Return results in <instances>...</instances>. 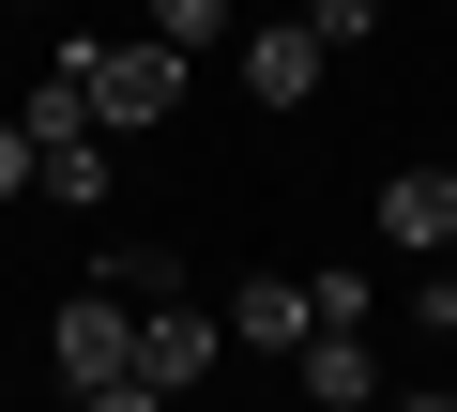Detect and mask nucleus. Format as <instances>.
<instances>
[{
	"mask_svg": "<svg viewBox=\"0 0 457 412\" xmlns=\"http://www.w3.org/2000/svg\"><path fill=\"white\" fill-rule=\"evenodd\" d=\"M168 107H183V46H168V31H137V46H92V122H107V138H153Z\"/></svg>",
	"mask_w": 457,
	"mask_h": 412,
	"instance_id": "1",
	"label": "nucleus"
},
{
	"mask_svg": "<svg viewBox=\"0 0 457 412\" xmlns=\"http://www.w3.org/2000/svg\"><path fill=\"white\" fill-rule=\"evenodd\" d=\"M46 351H62V382L92 397V382H122V366H137V306H122L107 275H92V290H62V321H46Z\"/></svg>",
	"mask_w": 457,
	"mask_h": 412,
	"instance_id": "2",
	"label": "nucleus"
},
{
	"mask_svg": "<svg viewBox=\"0 0 457 412\" xmlns=\"http://www.w3.org/2000/svg\"><path fill=\"white\" fill-rule=\"evenodd\" d=\"M213 351H228V321H213V306H183V290H153V306H137V382H168V397H183Z\"/></svg>",
	"mask_w": 457,
	"mask_h": 412,
	"instance_id": "3",
	"label": "nucleus"
},
{
	"mask_svg": "<svg viewBox=\"0 0 457 412\" xmlns=\"http://www.w3.org/2000/svg\"><path fill=\"white\" fill-rule=\"evenodd\" d=\"M381 245H411V260L457 245V168H396V183H381Z\"/></svg>",
	"mask_w": 457,
	"mask_h": 412,
	"instance_id": "4",
	"label": "nucleus"
},
{
	"mask_svg": "<svg viewBox=\"0 0 457 412\" xmlns=\"http://www.w3.org/2000/svg\"><path fill=\"white\" fill-rule=\"evenodd\" d=\"M290 366H305V397H320V412H381V366H366V336H351V321H305V351H290Z\"/></svg>",
	"mask_w": 457,
	"mask_h": 412,
	"instance_id": "5",
	"label": "nucleus"
},
{
	"mask_svg": "<svg viewBox=\"0 0 457 412\" xmlns=\"http://www.w3.org/2000/svg\"><path fill=\"white\" fill-rule=\"evenodd\" d=\"M245 92H260V107H305V92H320V31H305V16H290V31H245Z\"/></svg>",
	"mask_w": 457,
	"mask_h": 412,
	"instance_id": "6",
	"label": "nucleus"
},
{
	"mask_svg": "<svg viewBox=\"0 0 457 412\" xmlns=\"http://www.w3.org/2000/svg\"><path fill=\"white\" fill-rule=\"evenodd\" d=\"M305 275H245V306H228V336H245V351H305Z\"/></svg>",
	"mask_w": 457,
	"mask_h": 412,
	"instance_id": "7",
	"label": "nucleus"
},
{
	"mask_svg": "<svg viewBox=\"0 0 457 412\" xmlns=\"http://www.w3.org/2000/svg\"><path fill=\"white\" fill-rule=\"evenodd\" d=\"M107 168H122V138H62L31 183H46V198H107Z\"/></svg>",
	"mask_w": 457,
	"mask_h": 412,
	"instance_id": "8",
	"label": "nucleus"
},
{
	"mask_svg": "<svg viewBox=\"0 0 457 412\" xmlns=\"http://www.w3.org/2000/svg\"><path fill=\"white\" fill-rule=\"evenodd\" d=\"M305 31H320V46H366V31H381V0H305Z\"/></svg>",
	"mask_w": 457,
	"mask_h": 412,
	"instance_id": "9",
	"label": "nucleus"
},
{
	"mask_svg": "<svg viewBox=\"0 0 457 412\" xmlns=\"http://www.w3.org/2000/svg\"><path fill=\"white\" fill-rule=\"evenodd\" d=\"M153 31H168V46H213V31H228V0H153Z\"/></svg>",
	"mask_w": 457,
	"mask_h": 412,
	"instance_id": "10",
	"label": "nucleus"
},
{
	"mask_svg": "<svg viewBox=\"0 0 457 412\" xmlns=\"http://www.w3.org/2000/svg\"><path fill=\"white\" fill-rule=\"evenodd\" d=\"M77 412H168V382H137V366H122V382H92Z\"/></svg>",
	"mask_w": 457,
	"mask_h": 412,
	"instance_id": "11",
	"label": "nucleus"
},
{
	"mask_svg": "<svg viewBox=\"0 0 457 412\" xmlns=\"http://www.w3.org/2000/svg\"><path fill=\"white\" fill-rule=\"evenodd\" d=\"M31 168H46V153H31V122H0V198H16Z\"/></svg>",
	"mask_w": 457,
	"mask_h": 412,
	"instance_id": "12",
	"label": "nucleus"
},
{
	"mask_svg": "<svg viewBox=\"0 0 457 412\" xmlns=\"http://www.w3.org/2000/svg\"><path fill=\"white\" fill-rule=\"evenodd\" d=\"M427 321H442V336H457V245H442V275H427Z\"/></svg>",
	"mask_w": 457,
	"mask_h": 412,
	"instance_id": "13",
	"label": "nucleus"
},
{
	"mask_svg": "<svg viewBox=\"0 0 457 412\" xmlns=\"http://www.w3.org/2000/svg\"><path fill=\"white\" fill-rule=\"evenodd\" d=\"M381 412H457V397H381Z\"/></svg>",
	"mask_w": 457,
	"mask_h": 412,
	"instance_id": "14",
	"label": "nucleus"
},
{
	"mask_svg": "<svg viewBox=\"0 0 457 412\" xmlns=\"http://www.w3.org/2000/svg\"><path fill=\"white\" fill-rule=\"evenodd\" d=\"M16 16H62V0H16Z\"/></svg>",
	"mask_w": 457,
	"mask_h": 412,
	"instance_id": "15",
	"label": "nucleus"
}]
</instances>
